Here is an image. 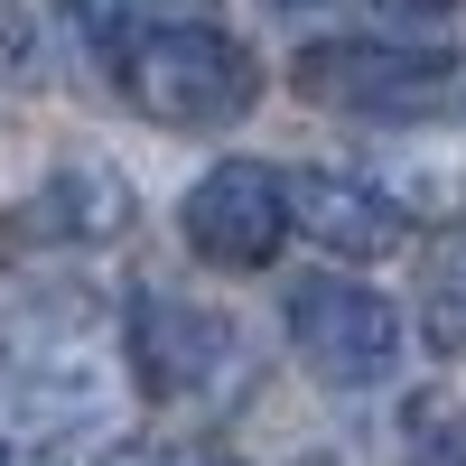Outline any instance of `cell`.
Wrapping results in <instances>:
<instances>
[{"label":"cell","instance_id":"1","mask_svg":"<svg viewBox=\"0 0 466 466\" xmlns=\"http://www.w3.org/2000/svg\"><path fill=\"white\" fill-rule=\"evenodd\" d=\"M75 19L103 47L122 103L159 131H224L261 103V56L215 19H159L140 0H75Z\"/></svg>","mask_w":466,"mask_h":466},{"label":"cell","instance_id":"2","mask_svg":"<svg viewBox=\"0 0 466 466\" xmlns=\"http://www.w3.org/2000/svg\"><path fill=\"white\" fill-rule=\"evenodd\" d=\"M122 355L140 373V392L168 401V410H224V401H243V382H252L243 318H224L215 299H187V289H140L131 299Z\"/></svg>","mask_w":466,"mask_h":466},{"label":"cell","instance_id":"3","mask_svg":"<svg viewBox=\"0 0 466 466\" xmlns=\"http://www.w3.org/2000/svg\"><path fill=\"white\" fill-rule=\"evenodd\" d=\"M401 308L364 289V280H336V270H318V280L289 289V355L327 382V392H373V382L401 373Z\"/></svg>","mask_w":466,"mask_h":466},{"label":"cell","instance_id":"4","mask_svg":"<svg viewBox=\"0 0 466 466\" xmlns=\"http://www.w3.org/2000/svg\"><path fill=\"white\" fill-rule=\"evenodd\" d=\"M187 243H197V261L215 270H261L289 252V168L270 159H215L197 187H187Z\"/></svg>","mask_w":466,"mask_h":466},{"label":"cell","instance_id":"5","mask_svg":"<svg viewBox=\"0 0 466 466\" xmlns=\"http://www.w3.org/2000/svg\"><path fill=\"white\" fill-rule=\"evenodd\" d=\"M457 85L448 47H392V37H318L299 47V94L327 112H430Z\"/></svg>","mask_w":466,"mask_h":466},{"label":"cell","instance_id":"6","mask_svg":"<svg viewBox=\"0 0 466 466\" xmlns=\"http://www.w3.org/2000/svg\"><path fill=\"white\" fill-rule=\"evenodd\" d=\"M112 345H94V355H19L0 364V392H10V420L28 430V448L47 457H75L112 439Z\"/></svg>","mask_w":466,"mask_h":466},{"label":"cell","instance_id":"7","mask_svg":"<svg viewBox=\"0 0 466 466\" xmlns=\"http://www.w3.org/2000/svg\"><path fill=\"white\" fill-rule=\"evenodd\" d=\"M289 233H308L327 261H392L410 243V215L364 168H289Z\"/></svg>","mask_w":466,"mask_h":466},{"label":"cell","instance_id":"8","mask_svg":"<svg viewBox=\"0 0 466 466\" xmlns=\"http://www.w3.org/2000/svg\"><path fill=\"white\" fill-rule=\"evenodd\" d=\"M28 233H47V243H112V233H131V177L112 159H66L56 177H37Z\"/></svg>","mask_w":466,"mask_h":466},{"label":"cell","instance_id":"9","mask_svg":"<svg viewBox=\"0 0 466 466\" xmlns=\"http://www.w3.org/2000/svg\"><path fill=\"white\" fill-rule=\"evenodd\" d=\"M420 336L448 345V355L466 345V215L420 252Z\"/></svg>","mask_w":466,"mask_h":466},{"label":"cell","instance_id":"10","mask_svg":"<svg viewBox=\"0 0 466 466\" xmlns=\"http://www.w3.org/2000/svg\"><path fill=\"white\" fill-rule=\"evenodd\" d=\"M401 466H466V392H410Z\"/></svg>","mask_w":466,"mask_h":466},{"label":"cell","instance_id":"11","mask_svg":"<svg viewBox=\"0 0 466 466\" xmlns=\"http://www.w3.org/2000/svg\"><path fill=\"white\" fill-rule=\"evenodd\" d=\"M0 85H47V28L28 0H0Z\"/></svg>","mask_w":466,"mask_h":466},{"label":"cell","instance_id":"12","mask_svg":"<svg viewBox=\"0 0 466 466\" xmlns=\"http://www.w3.org/2000/svg\"><path fill=\"white\" fill-rule=\"evenodd\" d=\"M112 466H233V457L215 439H168V448H140L131 439V448H112Z\"/></svg>","mask_w":466,"mask_h":466},{"label":"cell","instance_id":"13","mask_svg":"<svg viewBox=\"0 0 466 466\" xmlns=\"http://www.w3.org/2000/svg\"><path fill=\"white\" fill-rule=\"evenodd\" d=\"M382 10H392V19H448L457 0H382Z\"/></svg>","mask_w":466,"mask_h":466},{"label":"cell","instance_id":"14","mask_svg":"<svg viewBox=\"0 0 466 466\" xmlns=\"http://www.w3.org/2000/svg\"><path fill=\"white\" fill-rule=\"evenodd\" d=\"M0 466H19V457H10V439H0Z\"/></svg>","mask_w":466,"mask_h":466},{"label":"cell","instance_id":"15","mask_svg":"<svg viewBox=\"0 0 466 466\" xmlns=\"http://www.w3.org/2000/svg\"><path fill=\"white\" fill-rule=\"evenodd\" d=\"M280 10H308V0H280Z\"/></svg>","mask_w":466,"mask_h":466}]
</instances>
